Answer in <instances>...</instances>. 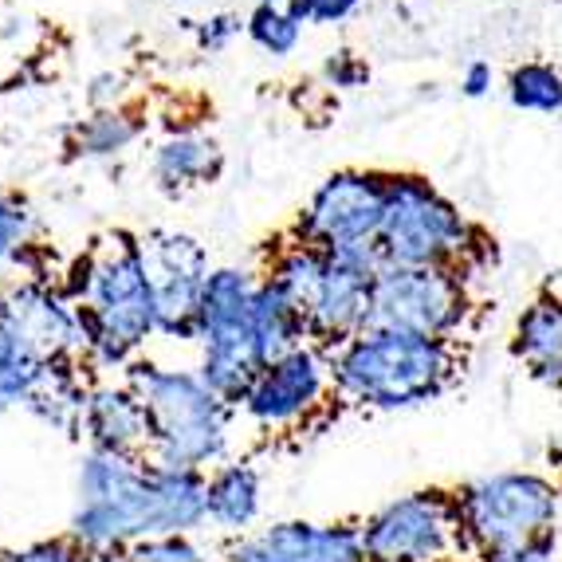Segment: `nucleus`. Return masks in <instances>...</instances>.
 Masks as SVG:
<instances>
[{"mask_svg":"<svg viewBox=\"0 0 562 562\" xmlns=\"http://www.w3.org/2000/svg\"><path fill=\"white\" fill-rule=\"evenodd\" d=\"M209 476L198 469H166L146 457L87 449L76 476V507L67 535L83 551H126L142 539L198 535Z\"/></svg>","mask_w":562,"mask_h":562,"instance_id":"nucleus-1","label":"nucleus"},{"mask_svg":"<svg viewBox=\"0 0 562 562\" xmlns=\"http://www.w3.org/2000/svg\"><path fill=\"white\" fill-rule=\"evenodd\" d=\"M59 288L83 315L87 366L94 370L126 374V366L138 362L142 347L158 338L138 233L114 228V233L94 236L64 268Z\"/></svg>","mask_w":562,"mask_h":562,"instance_id":"nucleus-2","label":"nucleus"},{"mask_svg":"<svg viewBox=\"0 0 562 562\" xmlns=\"http://www.w3.org/2000/svg\"><path fill=\"white\" fill-rule=\"evenodd\" d=\"M335 394L362 409H413L441 397L457 378L452 338L366 327L342 347L327 350Z\"/></svg>","mask_w":562,"mask_h":562,"instance_id":"nucleus-3","label":"nucleus"},{"mask_svg":"<svg viewBox=\"0 0 562 562\" xmlns=\"http://www.w3.org/2000/svg\"><path fill=\"white\" fill-rule=\"evenodd\" d=\"M126 385L150 417V457L166 469H198L225 464L233 445V405L216 397L198 370L158 362H131Z\"/></svg>","mask_w":562,"mask_h":562,"instance_id":"nucleus-4","label":"nucleus"},{"mask_svg":"<svg viewBox=\"0 0 562 562\" xmlns=\"http://www.w3.org/2000/svg\"><path fill=\"white\" fill-rule=\"evenodd\" d=\"M378 272H382L378 256L323 252L291 236L276 248L263 276L280 283L300 307L311 342L335 350L370 327V295H374Z\"/></svg>","mask_w":562,"mask_h":562,"instance_id":"nucleus-5","label":"nucleus"},{"mask_svg":"<svg viewBox=\"0 0 562 562\" xmlns=\"http://www.w3.org/2000/svg\"><path fill=\"white\" fill-rule=\"evenodd\" d=\"M464 547L476 562L559 543L562 492L539 472H492L452 492Z\"/></svg>","mask_w":562,"mask_h":562,"instance_id":"nucleus-6","label":"nucleus"},{"mask_svg":"<svg viewBox=\"0 0 562 562\" xmlns=\"http://www.w3.org/2000/svg\"><path fill=\"white\" fill-rule=\"evenodd\" d=\"M260 288V276L248 268H213L201 295L198 374L216 397H225L233 409H240L244 394L252 390L260 370L268 366L252 327V300Z\"/></svg>","mask_w":562,"mask_h":562,"instance_id":"nucleus-7","label":"nucleus"},{"mask_svg":"<svg viewBox=\"0 0 562 562\" xmlns=\"http://www.w3.org/2000/svg\"><path fill=\"white\" fill-rule=\"evenodd\" d=\"M476 228L441 189L413 173H390V201L378 233L382 268H464Z\"/></svg>","mask_w":562,"mask_h":562,"instance_id":"nucleus-8","label":"nucleus"},{"mask_svg":"<svg viewBox=\"0 0 562 562\" xmlns=\"http://www.w3.org/2000/svg\"><path fill=\"white\" fill-rule=\"evenodd\" d=\"M390 201V173L378 169H338L303 205L295 221V240L323 252L378 256V233Z\"/></svg>","mask_w":562,"mask_h":562,"instance_id":"nucleus-9","label":"nucleus"},{"mask_svg":"<svg viewBox=\"0 0 562 562\" xmlns=\"http://www.w3.org/2000/svg\"><path fill=\"white\" fill-rule=\"evenodd\" d=\"M358 531L370 562H457L460 551H469L457 496L441 487L409 492L378 507L366 524H358Z\"/></svg>","mask_w":562,"mask_h":562,"instance_id":"nucleus-10","label":"nucleus"},{"mask_svg":"<svg viewBox=\"0 0 562 562\" xmlns=\"http://www.w3.org/2000/svg\"><path fill=\"white\" fill-rule=\"evenodd\" d=\"M469 311V283L457 268H382L370 295V327L452 338Z\"/></svg>","mask_w":562,"mask_h":562,"instance_id":"nucleus-11","label":"nucleus"},{"mask_svg":"<svg viewBox=\"0 0 562 562\" xmlns=\"http://www.w3.org/2000/svg\"><path fill=\"white\" fill-rule=\"evenodd\" d=\"M138 248L146 283H150L158 338L198 342L201 295H205V280L213 272L205 244L178 228H150V233H138Z\"/></svg>","mask_w":562,"mask_h":562,"instance_id":"nucleus-12","label":"nucleus"},{"mask_svg":"<svg viewBox=\"0 0 562 562\" xmlns=\"http://www.w3.org/2000/svg\"><path fill=\"white\" fill-rule=\"evenodd\" d=\"M0 315L44 362H87L83 315L52 276H20L0 288Z\"/></svg>","mask_w":562,"mask_h":562,"instance_id":"nucleus-13","label":"nucleus"},{"mask_svg":"<svg viewBox=\"0 0 562 562\" xmlns=\"http://www.w3.org/2000/svg\"><path fill=\"white\" fill-rule=\"evenodd\" d=\"M330 385V358L315 342H303L291 355L276 358L260 370L252 390L244 394L240 413L260 429H295L315 409H323Z\"/></svg>","mask_w":562,"mask_h":562,"instance_id":"nucleus-14","label":"nucleus"},{"mask_svg":"<svg viewBox=\"0 0 562 562\" xmlns=\"http://www.w3.org/2000/svg\"><path fill=\"white\" fill-rule=\"evenodd\" d=\"M225 562H370L358 524H315L283 519L240 535L225 551Z\"/></svg>","mask_w":562,"mask_h":562,"instance_id":"nucleus-15","label":"nucleus"},{"mask_svg":"<svg viewBox=\"0 0 562 562\" xmlns=\"http://www.w3.org/2000/svg\"><path fill=\"white\" fill-rule=\"evenodd\" d=\"M79 432L87 437V449L150 457V417L126 382H91Z\"/></svg>","mask_w":562,"mask_h":562,"instance_id":"nucleus-16","label":"nucleus"},{"mask_svg":"<svg viewBox=\"0 0 562 562\" xmlns=\"http://www.w3.org/2000/svg\"><path fill=\"white\" fill-rule=\"evenodd\" d=\"M263 512V476L252 460H225L209 472L205 484V516L216 531L248 535Z\"/></svg>","mask_w":562,"mask_h":562,"instance_id":"nucleus-17","label":"nucleus"},{"mask_svg":"<svg viewBox=\"0 0 562 562\" xmlns=\"http://www.w3.org/2000/svg\"><path fill=\"white\" fill-rule=\"evenodd\" d=\"M154 181H158L161 193L178 198V193H189V189L213 186L221 173H225V150L221 142L209 138V134L198 131H181L169 134L154 146Z\"/></svg>","mask_w":562,"mask_h":562,"instance_id":"nucleus-18","label":"nucleus"},{"mask_svg":"<svg viewBox=\"0 0 562 562\" xmlns=\"http://www.w3.org/2000/svg\"><path fill=\"white\" fill-rule=\"evenodd\" d=\"M512 350L539 382L562 394V300L539 295L516 319Z\"/></svg>","mask_w":562,"mask_h":562,"instance_id":"nucleus-19","label":"nucleus"},{"mask_svg":"<svg viewBox=\"0 0 562 562\" xmlns=\"http://www.w3.org/2000/svg\"><path fill=\"white\" fill-rule=\"evenodd\" d=\"M252 327H256V342H260L268 362L291 355V350L303 347V342H311L300 307H295L288 291H283L280 283L268 280V276H260V288H256Z\"/></svg>","mask_w":562,"mask_h":562,"instance_id":"nucleus-20","label":"nucleus"},{"mask_svg":"<svg viewBox=\"0 0 562 562\" xmlns=\"http://www.w3.org/2000/svg\"><path fill=\"white\" fill-rule=\"evenodd\" d=\"M138 138H142L138 114H131L126 106H111V111H91L87 119H79L71 126L67 150H71V158L103 161L126 154Z\"/></svg>","mask_w":562,"mask_h":562,"instance_id":"nucleus-21","label":"nucleus"},{"mask_svg":"<svg viewBox=\"0 0 562 562\" xmlns=\"http://www.w3.org/2000/svg\"><path fill=\"white\" fill-rule=\"evenodd\" d=\"M47 366L52 362L32 355V350L9 330L4 315H0V413L29 409L32 394H36L47 374Z\"/></svg>","mask_w":562,"mask_h":562,"instance_id":"nucleus-22","label":"nucleus"},{"mask_svg":"<svg viewBox=\"0 0 562 562\" xmlns=\"http://www.w3.org/2000/svg\"><path fill=\"white\" fill-rule=\"evenodd\" d=\"M504 91L507 103L524 114H547V119L562 114V71L554 64H543V59L512 67Z\"/></svg>","mask_w":562,"mask_h":562,"instance_id":"nucleus-23","label":"nucleus"},{"mask_svg":"<svg viewBox=\"0 0 562 562\" xmlns=\"http://www.w3.org/2000/svg\"><path fill=\"white\" fill-rule=\"evenodd\" d=\"M303 24H307V20L300 16L295 0H291V4H252V12L244 16V36L252 40L263 56L283 59L300 47Z\"/></svg>","mask_w":562,"mask_h":562,"instance_id":"nucleus-24","label":"nucleus"},{"mask_svg":"<svg viewBox=\"0 0 562 562\" xmlns=\"http://www.w3.org/2000/svg\"><path fill=\"white\" fill-rule=\"evenodd\" d=\"M32 205L16 193H0V288H9V272L29 268L32 256ZM32 276V268H29Z\"/></svg>","mask_w":562,"mask_h":562,"instance_id":"nucleus-25","label":"nucleus"},{"mask_svg":"<svg viewBox=\"0 0 562 562\" xmlns=\"http://www.w3.org/2000/svg\"><path fill=\"white\" fill-rule=\"evenodd\" d=\"M131 562H213L205 547L193 535H161V539H142L126 547Z\"/></svg>","mask_w":562,"mask_h":562,"instance_id":"nucleus-26","label":"nucleus"},{"mask_svg":"<svg viewBox=\"0 0 562 562\" xmlns=\"http://www.w3.org/2000/svg\"><path fill=\"white\" fill-rule=\"evenodd\" d=\"M240 32H244V16H236V12H213V16L193 24V40H198V47L205 52V56L228 52Z\"/></svg>","mask_w":562,"mask_h":562,"instance_id":"nucleus-27","label":"nucleus"},{"mask_svg":"<svg viewBox=\"0 0 562 562\" xmlns=\"http://www.w3.org/2000/svg\"><path fill=\"white\" fill-rule=\"evenodd\" d=\"M83 547L64 535V539H40V543H29V547H16V551H4L0 562H87Z\"/></svg>","mask_w":562,"mask_h":562,"instance_id":"nucleus-28","label":"nucleus"},{"mask_svg":"<svg viewBox=\"0 0 562 562\" xmlns=\"http://www.w3.org/2000/svg\"><path fill=\"white\" fill-rule=\"evenodd\" d=\"M370 79V67L350 52V47H338L323 59V83L335 87V91H355Z\"/></svg>","mask_w":562,"mask_h":562,"instance_id":"nucleus-29","label":"nucleus"},{"mask_svg":"<svg viewBox=\"0 0 562 562\" xmlns=\"http://www.w3.org/2000/svg\"><path fill=\"white\" fill-rule=\"evenodd\" d=\"M362 0H295V9L307 24H342L358 12Z\"/></svg>","mask_w":562,"mask_h":562,"instance_id":"nucleus-30","label":"nucleus"},{"mask_svg":"<svg viewBox=\"0 0 562 562\" xmlns=\"http://www.w3.org/2000/svg\"><path fill=\"white\" fill-rule=\"evenodd\" d=\"M126 99V76L122 71H99V76L87 83V103L94 111H111V106H122Z\"/></svg>","mask_w":562,"mask_h":562,"instance_id":"nucleus-31","label":"nucleus"},{"mask_svg":"<svg viewBox=\"0 0 562 562\" xmlns=\"http://www.w3.org/2000/svg\"><path fill=\"white\" fill-rule=\"evenodd\" d=\"M492 83H496V71H492V64H484V59H472V64L460 71V94H464V99H484V94L492 91Z\"/></svg>","mask_w":562,"mask_h":562,"instance_id":"nucleus-32","label":"nucleus"},{"mask_svg":"<svg viewBox=\"0 0 562 562\" xmlns=\"http://www.w3.org/2000/svg\"><path fill=\"white\" fill-rule=\"evenodd\" d=\"M492 562H562V554L559 543H551V547H531V551L504 554V559H492Z\"/></svg>","mask_w":562,"mask_h":562,"instance_id":"nucleus-33","label":"nucleus"},{"mask_svg":"<svg viewBox=\"0 0 562 562\" xmlns=\"http://www.w3.org/2000/svg\"><path fill=\"white\" fill-rule=\"evenodd\" d=\"M87 562H131V551H91Z\"/></svg>","mask_w":562,"mask_h":562,"instance_id":"nucleus-34","label":"nucleus"},{"mask_svg":"<svg viewBox=\"0 0 562 562\" xmlns=\"http://www.w3.org/2000/svg\"><path fill=\"white\" fill-rule=\"evenodd\" d=\"M256 4H291V0H256Z\"/></svg>","mask_w":562,"mask_h":562,"instance_id":"nucleus-35","label":"nucleus"}]
</instances>
